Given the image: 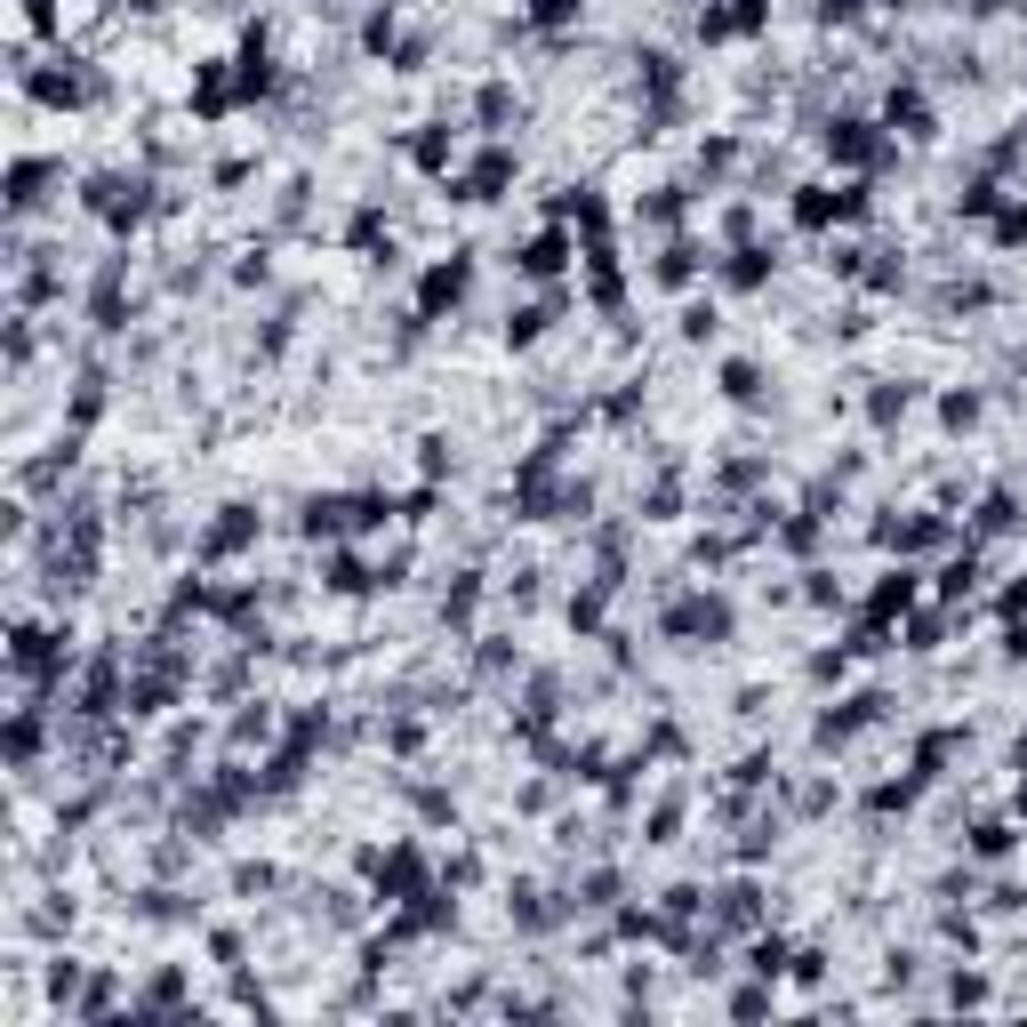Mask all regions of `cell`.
<instances>
[{
    "label": "cell",
    "instance_id": "obj_1",
    "mask_svg": "<svg viewBox=\"0 0 1027 1027\" xmlns=\"http://www.w3.org/2000/svg\"><path fill=\"white\" fill-rule=\"evenodd\" d=\"M80 201H89V210L105 217V225H121V233H129V225H145V217H153V177H129V169H97Z\"/></svg>",
    "mask_w": 1027,
    "mask_h": 1027
},
{
    "label": "cell",
    "instance_id": "obj_2",
    "mask_svg": "<svg viewBox=\"0 0 1027 1027\" xmlns=\"http://www.w3.org/2000/svg\"><path fill=\"white\" fill-rule=\"evenodd\" d=\"M362 867H369V891H378V899H394V908H402V899H418L426 883H434V867H426V851H418V844H394V851H369Z\"/></svg>",
    "mask_w": 1027,
    "mask_h": 1027
},
{
    "label": "cell",
    "instance_id": "obj_3",
    "mask_svg": "<svg viewBox=\"0 0 1027 1027\" xmlns=\"http://www.w3.org/2000/svg\"><path fill=\"white\" fill-rule=\"evenodd\" d=\"M369 522H385V498H305L297 506L305 538H345V530H369Z\"/></svg>",
    "mask_w": 1027,
    "mask_h": 1027
},
{
    "label": "cell",
    "instance_id": "obj_4",
    "mask_svg": "<svg viewBox=\"0 0 1027 1027\" xmlns=\"http://www.w3.org/2000/svg\"><path fill=\"white\" fill-rule=\"evenodd\" d=\"M25 89H33V97H49V105H89V97L105 89V80H97L89 65H80V56H56L49 73H40V65H25Z\"/></svg>",
    "mask_w": 1027,
    "mask_h": 1027
},
{
    "label": "cell",
    "instance_id": "obj_5",
    "mask_svg": "<svg viewBox=\"0 0 1027 1027\" xmlns=\"http://www.w3.org/2000/svg\"><path fill=\"white\" fill-rule=\"evenodd\" d=\"M257 538V506H217V522L201 530V554H210V562H225V554H241Z\"/></svg>",
    "mask_w": 1027,
    "mask_h": 1027
},
{
    "label": "cell",
    "instance_id": "obj_6",
    "mask_svg": "<svg viewBox=\"0 0 1027 1027\" xmlns=\"http://www.w3.org/2000/svg\"><path fill=\"white\" fill-rule=\"evenodd\" d=\"M506 915H514V931H554V923L570 915V899L554 908V891H538V883H514V891H506Z\"/></svg>",
    "mask_w": 1027,
    "mask_h": 1027
},
{
    "label": "cell",
    "instance_id": "obj_7",
    "mask_svg": "<svg viewBox=\"0 0 1027 1027\" xmlns=\"http://www.w3.org/2000/svg\"><path fill=\"white\" fill-rule=\"evenodd\" d=\"M707 915L723 923V931H755V923H763V891H755V883H723V891H707Z\"/></svg>",
    "mask_w": 1027,
    "mask_h": 1027
},
{
    "label": "cell",
    "instance_id": "obj_8",
    "mask_svg": "<svg viewBox=\"0 0 1027 1027\" xmlns=\"http://www.w3.org/2000/svg\"><path fill=\"white\" fill-rule=\"evenodd\" d=\"M466 281H474V265H466V257H449V265H434V274L418 281V305H426V321H434V314H449V305L466 297Z\"/></svg>",
    "mask_w": 1027,
    "mask_h": 1027
},
{
    "label": "cell",
    "instance_id": "obj_9",
    "mask_svg": "<svg viewBox=\"0 0 1027 1027\" xmlns=\"http://www.w3.org/2000/svg\"><path fill=\"white\" fill-rule=\"evenodd\" d=\"M667 626H674V634H707V643H723V634H731V603H714V594H698V603H674Z\"/></svg>",
    "mask_w": 1027,
    "mask_h": 1027
},
{
    "label": "cell",
    "instance_id": "obj_10",
    "mask_svg": "<svg viewBox=\"0 0 1027 1027\" xmlns=\"http://www.w3.org/2000/svg\"><path fill=\"white\" fill-rule=\"evenodd\" d=\"M875 538H883V546H899V554H923V546L948 538V522H939V514H908V522H883Z\"/></svg>",
    "mask_w": 1027,
    "mask_h": 1027
},
{
    "label": "cell",
    "instance_id": "obj_11",
    "mask_svg": "<svg viewBox=\"0 0 1027 1027\" xmlns=\"http://www.w3.org/2000/svg\"><path fill=\"white\" fill-rule=\"evenodd\" d=\"M40 185H56V169H49V161H16V177H9V210H16V217H33L40 201H49Z\"/></svg>",
    "mask_w": 1027,
    "mask_h": 1027
},
{
    "label": "cell",
    "instance_id": "obj_12",
    "mask_svg": "<svg viewBox=\"0 0 1027 1027\" xmlns=\"http://www.w3.org/2000/svg\"><path fill=\"white\" fill-rule=\"evenodd\" d=\"M129 915H137V923H193V899H185V891H161V883H153V891L129 899Z\"/></svg>",
    "mask_w": 1027,
    "mask_h": 1027
},
{
    "label": "cell",
    "instance_id": "obj_13",
    "mask_svg": "<svg viewBox=\"0 0 1027 1027\" xmlns=\"http://www.w3.org/2000/svg\"><path fill=\"white\" fill-rule=\"evenodd\" d=\"M827 153H844V161H883V137L867 129V121H835V129H827Z\"/></svg>",
    "mask_w": 1027,
    "mask_h": 1027
},
{
    "label": "cell",
    "instance_id": "obj_14",
    "mask_svg": "<svg viewBox=\"0 0 1027 1027\" xmlns=\"http://www.w3.org/2000/svg\"><path fill=\"white\" fill-rule=\"evenodd\" d=\"M506 177H514V153H482V161H474V177H466V193H458V201H498V193H506Z\"/></svg>",
    "mask_w": 1027,
    "mask_h": 1027
},
{
    "label": "cell",
    "instance_id": "obj_15",
    "mask_svg": "<svg viewBox=\"0 0 1027 1027\" xmlns=\"http://www.w3.org/2000/svg\"><path fill=\"white\" fill-rule=\"evenodd\" d=\"M787 963H795V948L778 931H763V939H747V972L755 979H787Z\"/></svg>",
    "mask_w": 1027,
    "mask_h": 1027
},
{
    "label": "cell",
    "instance_id": "obj_16",
    "mask_svg": "<svg viewBox=\"0 0 1027 1027\" xmlns=\"http://www.w3.org/2000/svg\"><path fill=\"white\" fill-rule=\"evenodd\" d=\"M562 265H570V241H562V233H538V241L522 250V274H538V281H554Z\"/></svg>",
    "mask_w": 1027,
    "mask_h": 1027
},
{
    "label": "cell",
    "instance_id": "obj_17",
    "mask_svg": "<svg viewBox=\"0 0 1027 1027\" xmlns=\"http://www.w3.org/2000/svg\"><path fill=\"white\" fill-rule=\"evenodd\" d=\"M570 908H586V915H610V908H619V867H594V875L579 883V899H570Z\"/></svg>",
    "mask_w": 1027,
    "mask_h": 1027
},
{
    "label": "cell",
    "instance_id": "obj_18",
    "mask_svg": "<svg viewBox=\"0 0 1027 1027\" xmlns=\"http://www.w3.org/2000/svg\"><path fill=\"white\" fill-rule=\"evenodd\" d=\"M908 409H915V385H899V378H883V385H875V394H867V418H875V426H891V418H908Z\"/></svg>",
    "mask_w": 1027,
    "mask_h": 1027
},
{
    "label": "cell",
    "instance_id": "obj_19",
    "mask_svg": "<svg viewBox=\"0 0 1027 1027\" xmlns=\"http://www.w3.org/2000/svg\"><path fill=\"white\" fill-rule=\"evenodd\" d=\"M474 610H482V579H458V586L442 594V626L466 634V626H474Z\"/></svg>",
    "mask_w": 1027,
    "mask_h": 1027
},
{
    "label": "cell",
    "instance_id": "obj_20",
    "mask_svg": "<svg viewBox=\"0 0 1027 1027\" xmlns=\"http://www.w3.org/2000/svg\"><path fill=\"white\" fill-rule=\"evenodd\" d=\"M723 281H731V290H763V281H771V250H738L723 265Z\"/></svg>",
    "mask_w": 1027,
    "mask_h": 1027
},
{
    "label": "cell",
    "instance_id": "obj_21",
    "mask_svg": "<svg viewBox=\"0 0 1027 1027\" xmlns=\"http://www.w3.org/2000/svg\"><path fill=\"white\" fill-rule=\"evenodd\" d=\"M474 113L490 121V129H506V121H522V97H514V89H506V80H490V89L474 97Z\"/></svg>",
    "mask_w": 1027,
    "mask_h": 1027
},
{
    "label": "cell",
    "instance_id": "obj_22",
    "mask_svg": "<svg viewBox=\"0 0 1027 1027\" xmlns=\"http://www.w3.org/2000/svg\"><path fill=\"white\" fill-rule=\"evenodd\" d=\"M546 321H554V305H522V314L506 321V345H538V338H546Z\"/></svg>",
    "mask_w": 1027,
    "mask_h": 1027
},
{
    "label": "cell",
    "instance_id": "obj_23",
    "mask_svg": "<svg viewBox=\"0 0 1027 1027\" xmlns=\"http://www.w3.org/2000/svg\"><path fill=\"white\" fill-rule=\"evenodd\" d=\"M409 161H418V169H442V161H449V129H442V121L409 137Z\"/></svg>",
    "mask_w": 1027,
    "mask_h": 1027
},
{
    "label": "cell",
    "instance_id": "obj_24",
    "mask_svg": "<svg viewBox=\"0 0 1027 1027\" xmlns=\"http://www.w3.org/2000/svg\"><path fill=\"white\" fill-rule=\"evenodd\" d=\"M723 394H731V402H763V369H755V362H731V369H723Z\"/></svg>",
    "mask_w": 1027,
    "mask_h": 1027
},
{
    "label": "cell",
    "instance_id": "obj_25",
    "mask_svg": "<svg viewBox=\"0 0 1027 1027\" xmlns=\"http://www.w3.org/2000/svg\"><path fill=\"white\" fill-rule=\"evenodd\" d=\"M1012 844H1019V835L1003 827V819H979V827H972V851H979V859H1003Z\"/></svg>",
    "mask_w": 1027,
    "mask_h": 1027
},
{
    "label": "cell",
    "instance_id": "obj_26",
    "mask_svg": "<svg viewBox=\"0 0 1027 1027\" xmlns=\"http://www.w3.org/2000/svg\"><path fill=\"white\" fill-rule=\"evenodd\" d=\"M690 274H698V250H690V241H674V250L659 257V281H667V290H683Z\"/></svg>",
    "mask_w": 1027,
    "mask_h": 1027
},
{
    "label": "cell",
    "instance_id": "obj_27",
    "mask_svg": "<svg viewBox=\"0 0 1027 1027\" xmlns=\"http://www.w3.org/2000/svg\"><path fill=\"white\" fill-rule=\"evenodd\" d=\"M674 506H683V474H659V482H650V498H643V514H650V522H667Z\"/></svg>",
    "mask_w": 1027,
    "mask_h": 1027
},
{
    "label": "cell",
    "instance_id": "obj_28",
    "mask_svg": "<svg viewBox=\"0 0 1027 1027\" xmlns=\"http://www.w3.org/2000/svg\"><path fill=\"white\" fill-rule=\"evenodd\" d=\"M908 603H915V579H908V570L875 586V619H891V610H908Z\"/></svg>",
    "mask_w": 1027,
    "mask_h": 1027
},
{
    "label": "cell",
    "instance_id": "obj_29",
    "mask_svg": "<svg viewBox=\"0 0 1027 1027\" xmlns=\"http://www.w3.org/2000/svg\"><path fill=\"white\" fill-rule=\"evenodd\" d=\"M1019 522V498L1012 490H988V506H979V530H1012Z\"/></svg>",
    "mask_w": 1027,
    "mask_h": 1027
},
{
    "label": "cell",
    "instance_id": "obj_30",
    "mask_svg": "<svg viewBox=\"0 0 1027 1027\" xmlns=\"http://www.w3.org/2000/svg\"><path fill=\"white\" fill-rule=\"evenodd\" d=\"M362 586H369V570L354 554H330V594H362Z\"/></svg>",
    "mask_w": 1027,
    "mask_h": 1027
},
{
    "label": "cell",
    "instance_id": "obj_31",
    "mask_svg": "<svg viewBox=\"0 0 1027 1027\" xmlns=\"http://www.w3.org/2000/svg\"><path fill=\"white\" fill-rule=\"evenodd\" d=\"M643 217L650 225H674V217H683V185H659V193L643 201Z\"/></svg>",
    "mask_w": 1027,
    "mask_h": 1027
},
{
    "label": "cell",
    "instance_id": "obj_32",
    "mask_svg": "<svg viewBox=\"0 0 1027 1027\" xmlns=\"http://www.w3.org/2000/svg\"><path fill=\"white\" fill-rule=\"evenodd\" d=\"M570 626H579V634H594V626H603V579H594V586L579 594V603H570Z\"/></svg>",
    "mask_w": 1027,
    "mask_h": 1027
},
{
    "label": "cell",
    "instance_id": "obj_33",
    "mask_svg": "<svg viewBox=\"0 0 1027 1027\" xmlns=\"http://www.w3.org/2000/svg\"><path fill=\"white\" fill-rule=\"evenodd\" d=\"M674 827H683V795H667V803L650 811V844H674Z\"/></svg>",
    "mask_w": 1027,
    "mask_h": 1027
},
{
    "label": "cell",
    "instance_id": "obj_34",
    "mask_svg": "<svg viewBox=\"0 0 1027 1027\" xmlns=\"http://www.w3.org/2000/svg\"><path fill=\"white\" fill-rule=\"evenodd\" d=\"M731 1012H738V1019H763V1012H771V979H755V988H738V996H731Z\"/></svg>",
    "mask_w": 1027,
    "mask_h": 1027
},
{
    "label": "cell",
    "instance_id": "obj_35",
    "mask_svg": "<svg viewBox=\"0 0 1027 1027\" xmlns=\"http://www.w3.org/2000/svg\"><path fill=\"white\" fill-rule=\"evenodd\" d=\"M948 1003H955V1012H963V1003H988V979H979V972H955V979H948Z\"/></svg>",
    "mask_w": 1027,
    "mask_h": 1027
},
{
    "label": "cell",
    "instance_id": "obj_36",
    "mask_svg": "<svg viewBox=\"0 0 1027 1027\" xmlns=\"http://www.w3.org/2000/svg\"><path fill=\"white\" fill-rule=\"evenodd\" d=\"M778 538H787L795 554H811V546H819V514H795V522H787V530H778Z\"/></svg>",
    "mask_w": 1027,
    "mask_h": 1027
},
{
    "label": "cell",
    "instance_id": "obj_37",
    "mask_svg": "<svg viewBox=\"0 0 1027 1027\" xmlns=\"http://www.w3.org/2000/svg\"><path fill=\"white\" fill-rule=\"evenodd\" d=\"M265 731H274V714H265V707H250V714H233V747H250V738H265Z\"/></svg>",
    "mask_w": 1027,
    "mask_h": 1027
},
{
    "label": "cell",
    "instance_id": "obj_38",
    "mask_svg": "<svg viewBox=\"0 0 1027 1027\" xmlns=\"http://www.w3.org/2000/svg\"><path fill=\"white\" fill-rule=\"evenodd\" d=\"M787 979H803V988H819V979H827V955H819V948H803V955L787 963Z\"/></svg>",
    "mask_w": 1027,
    "mask_h": 1027
},
{
    "label": "cell",
    "instance_id": "obj_39",
    "mask_svg": "<svg viewBox=\"0 0 1027 1027\" xmlns=\"http://www.w3.org/2000/svg\"><path fill=\"white\" fill-rule=\"evenodd\" d=\"M274 883H281L274 867H233V891H241V899H257V891H274Z\"/></svg>",
    "mask_w": 1027,
    "mask_h": 1027
},
{
    "label": "cell",
    "instance_id": "obj_40",
    "mask_svg": "<svg viewBox=\"0 0 1027 1027\" xmlns=\"http://www.w3.org/2000/svg\"><path fill=\"white\" fill-rule=\"evenodd\" d=\"M482 674H490V683H498V674H514V667H522V659H514V650L506 643H482V659H474Z\"/></svg>",
    "mask_w": 1027,
    "mask_h": 1027
},
{
    "label": "cell",
    "instance_id": "obj_41",
    "mask_svg": "<svg viewBox=\"0 0 1027 1027\" xmlns=\"http://www.w3.org/2000/svg\"><path fill=\"white\" fill-rule=\"evenodd\" d=\"M915 972H923L915 955H891V963H883V988H891V996H899V988H915Z\"/></svg>",
    "mask_w": 1027,
    "mask_h": 1027
},
{
    "label": "cell",
    "instance_id": "obj_42",
    "mask_svg": "<svg viewBox=\"0 0 1027 1027\" xmlns=\"http://www.w3.org/2000/svg\"><path fill=\"white\" fill-rule=\"evenodd\" d=\"M795 811H811V819H819V811H835V787H827V778H811V787L795 795Z\"/></svg>",
    "mask_w": 1027,
    "mask_h": 1027
},
{
    "label": "cell",
    "instance_id": "obj_43",
    "mask_svg": "<svg viewBox=\"0 0 1027 1027\" xmlns=\"http://www.w3.org/2000/svg\"><path fill=\"white\" fill-rule=\"evenodd\" d=\"M9 362H16V369H25V362H33V321H25V314H16V321H9Z\"/></svg>",
    "mask_w": 1027,
    "mask_h": 1027
},
{
    "label": "cell",
    "instance_id": "obj_44",
    "mask_svg": "<svg viewBox=\"0 0 1027 1027\" xmlns=\"http://www.w3.org/2000/svg\"><path fill=\"white\" fill-rule=\"evenodd\" d=\"M418 449H426V474H449V466H458V458H449V434H426Z\"/></svg>",
    "mask_w": 1027,
    "mask_h": 1027
},
{
    "label": "cell",
    "instance_id": "obj_45",
    "mask_svg": "<svg viewBox=\"0 0 1027 1027\" xmlns=\"http://www.w3.org/2000/svg\"><path fill=\"white\" fill-rule=\"evenodd\" d=\"M939 418H948V426H972V418H979V394H948V402H939Z\"/></svg>",
    "mask_w": 1027,
    "mask_h": 1027
},
{
    "label": "cell",
    "instance_id": "obj_46",
    "mask_svg": "<svg viewBox=\"0 0 1027 1027\" xmlns=\"http://www.w3.org/2000/svg\"><path fill=\"white\" fill-rule=\"evenodd\" d=\"M530 16H538V25H570V16H579V0H530Z\"/></svg>",
    "mask_w": 1027,
    "mask_h": 1027
},
{
    "label": "cell",
    "instance_id": "obj_47",
    "mask_svg": "<svg viewBox=\"0 0 1027 1027\" xmlns=\"http://www.w3.org/2000/svg\"><path fill=\"white\" fill-rule=\"evenodd\" d=\"M233 281H250V290H257V281H274V265H265V250H250V257H241V265H233Z\"/></svg>",
    "mask_w": 1027,
    "mask_h": 1027
},
{
    "label": "cell",
    "instance_id": "obj_48",
    "mask_svg": "<svg viewBox=\"0 0 1027 1027\" xmlns=\"http://www.w3.org/2000/svg\"><path fill=\"white\" fill-rule=\"evenodd\" d=\"M972 579H979V562L963 554V562H948V579H939V586H948V594H972Z\"/></svg>",
    "mask_w": 1027,
    "mask_h": 1027
},
{
    "label": "cell",
    "instance_id": "obj_49",
    "mask_svg": "<svg viewBox=\"0 0 1027 1027\" xmlns=\"http://www.w3.org/2000/svg\"><path fill=\"white\" fill-rule=\"evenodd\" d=\"M988 210H996V185H988V177H979V185H972V193H963V217H988Z\"/></svg>",
    "mask_w": 1027,
    "mask_h": 1027
},
{
    "label": "cell",
    "instance_id": "obj_50",
    "mask_svg": "<svg viewBox=\"0 0 1027 1027\" xmlns=\"http://www.w3.org/2000/svg\"><path fill=\"white\" fill-rule=\"evenodd\" d=\"M418 811H426V819H449V811H458V803H449L442 787H418Z\"/></svg>",
    "mask_w": 1027,
    "mask_h": 1027
},
{
    "label": "cell",
    "instance_id": "obj_51",
    "mask_svg": "<svg viewBox=\"0 0 1027 1027\" xmlns=\"http://www.w3.org/2000/svg\"><path fill=\"white\" fill-rule=\"evenodd\" d=\"M859 9H867V0H819V16H827V25H851Z\"/></svg>",
    "mask_w": 1027,
    "mask_h": 1027
},
{
    "label": "cell",
    "instance_id": "obj_52",
    "mask_svg": "<svg viewBox=\"0 0 1027 1027\" xmlns=\"http://www.w3.org/2000/svg\"><path fill=\"white\" fill-rule=\"evenodd\" d=\"M996 241H1027V210H1003L996 217Z\"/></svg>",
    "mask_w": 1027,
    "mask_h": 1027
},
{
    "label": "cell",
    "instance_id": "obj_53",
    "mask_svg": "<svg viewBox=\"0 0 1027 1027\" xmlns=\"http://www.w3.org/2000/svg\"><path fill=\"white\" fill-rule=\"evenodd\" d=\"M1003 610H1027V579H1019V586H1003Z\"/></svg>",
    "mask_w": 1027,
    "mask_h": 1027
},
{
    "label": "cell",
    "instance_id": "obj_54",
    "mask_svg": "<svg viewBox=\"0 0 1027 1027\" xmlns=\"http://www.w3.org/2000/svg\"><path fill=\"white\" fill-rule=\"evenodd\" d=\"M129 9H153V0H129Z\"/></svg>",
    "mask_w": 1027,
    "mask_h": 1027
},
{
    "label": "cell",
    "instance_id": "obj_55",
    "mask_svg": "<svg viewBox=\"0 0 1027 1027\" xmlns=\"http://www.w3.org/2000/svg\"><path fill=\"white\" fill-rule=\"evenodd\" d=\"M1019 763H1027V738H1019Z\"/></svg>",
    "mask_w": 1027,
    "mask_h": 1027
}]
</instances>
